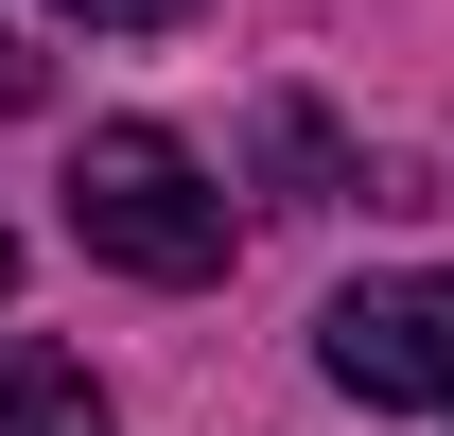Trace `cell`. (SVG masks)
Returning <instances> with one entry per match:
<instances>
[{"label": "cell", "mask_w": 454, "mask_h": 436, "mask_svg": "<svg viewBox=\"0 0 454 436\" xmlns=\"http://www.w3.org/2000/svg\"><path fill=\"white\" fill-rule=\"evenodd\" d=\"M70 227H88V262L158 279V297L227 279V192H210V158H192L175 122H88V158H70Z\"/></svg>", "instance_id": "6da1fadb"}, {"label": "cell", "mask_w": 454, "mask_h": 436, "mask_svg": "<svg viewBox=\"0 0 454 436\" xmlns=\"http://www.w3.org/2000/svg\"><path fill=\"white\" fill-rule=\"evenodd\" d=\"M315 367L385 419V401H437L454 419V279L437 262H402V279H349L333 315H315Z\"/></svg>", "instance_id": "7a4b0ae2"}, {"label": "cell", "mask_w": 454, "mask_h": 436, "mask_svg": "<svg viewBox=\"0 0 454 436\" xmlns=\"http://www.w3.org/2000/svg\"><path fill=\"white\" fill-rule=\"evenodd\" d=\"M0 436H106V384L35 331H0Z\"/></svg>", "instance_id": "3957f363"}, {"label": "cell", "mask_w": 454, "mask_h": 436, "mask_svg": "<svg viewBox=\"0 0 454 436\" xmlns=\"http://www.w3.org/2000/svg\"><path fill=\"white\" fill-rule=\"evenodd\" d=\"M262 175H280V210H315V192H333V122H315V105H262Z\"/></svg>", "instance_id": "277c9868"}, {"label": "cell", "mask_w": 454, "mask_h": 436, "mask_svg": "<svg viewBox=\"0 0 454 436\" xmlns=\"http://www.w3.org/2000/svg\"><path fill=\"white\" fill-rule=\"evenodd\" d=\"M70 18H88V35H175L192 0H70Z\"/></svg>", "instance_id": "5b68a950"}, {"label": "cell", "mask_w": 454, "mask_h": 436, "mask_svg": "<svg viewBox=\"0 0 454 436\" xmlns=\"http://www.w3.org/2000/svg\"><path fill=\"white\" fill-rule=\"evenodd\" d=\"M18 88H35V53H18V35H0V105H18Z\"/></svg>", "instance_id": "8992f818"}, {"label": "cell", "mask_w": 454, "mask_h": 436, "mask_svg": "<svg viewBox=\"0 0 454 436\" xmlns=\"http://www.w3.org/2000/svg\"><path fill=\"white\" fill-rule=\"evenodd\" d=\"M0 297H18V227H0Z\"/></svg>", "instance_id": "52a82bcc"}]
</instances>
